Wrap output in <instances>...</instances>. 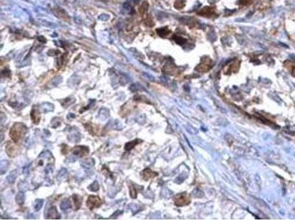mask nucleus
Listing matches in <instances>:
<instances>
[{"mask_svg":"<svg viewBox=\"0 0 295 221\" xmlns=\"http://www.w3.org/2000/svg\"><path fill=\"white\" fill-rule=\"evenodd\" d=\"M27 131V127L22 123H15L10 130V136L14 142H18L25 136Z\"/></svg>","mask_w":295,"mask_h":221,"instance_id":"nucleus-1","label":"nucleus"},{"mask_svg":"<svg viewBox=\"0 0 295 221\" xmlns=\"http://www.w3.org/2000/svg\"><path fill=\"white\" fill-rule=\"evenodd\" d=\"M5 150L10 157H16L20 153V148L16 145V142H8L6 145Z\"/></svg>","mask_w":295,"mask_h":221,"instance_id":"nucleus-2","label":"nucleus"},{"mask_svg":"<svg viewBox=\"0 0 295 221\" xmlns=\"http://www.w3.org/2000/svg\"><path fill=\"white\" fill-rule=\"evenodd\" d=\"M102 204V201L99 197L91 195L88 198L87 201V205L90 209H93L94 208H97Z\"/></svg>","mask_w":295,"mask_h":221,"instance_id":"nucleus-3","label":"nucleus"},{"mask_svg":"<svg viewBox=\"0 0 295 221\" xmlns=\"http://www.w3.org/2000/svg\"><path fill=\"white\" fill-rule=\"evenodd\" d=\"M69 204H70L71 207H72L74 209H79L81 204H82V198L78 195H73L70 198Z\"/></svg>","mask_w":295,"mask_h":221,"instance_id":"nucleus-4","label":"nucleus"},{"mask_svg":"<svg viewBox=\"0 0 295 221\" xmlns=\"http://www.w3.org/2000/svg\"><path fill=\"white\" fill-rule=\"evenodd\" d=\"M89 152V150L87 147L85 146H78L75 147L72 150V153L73 155H76L78 157H83L87 155Z\"/></svg>","mask_w":295,"mask_h":221,"instance_id":"nucleus-5","label":"nucleus"},{"mask_svg":"<svg viewBox=\"0 0 295 221\" xmlns=\"http://www.w3.org/2000/svg\"><path fill=\"white\" fill-rule=\"evenodd\" d=\"M30 117L32 122L35 125H38L41 120V113L38 109L33 108L30 112Z\"/></svg>","mask_w":295,"mask_h":221,"instance_id":"nucleus-6","label":"nucleus"},{"mask_svg":"<svg viewBox=\"0 0 295 221\" xmlns=\"http://www.w3.org/2000/svg\"><path fill=\"white\" fill-rule=\"evenodd\" d=\"M47 217L48 219H59L60 218V215L58 214L57 211V209L56 207H52L49 209L47 213Z\"/></svg>","mask_w":295,"mask_h":221,"instance_id":"nucleus-7","label":"nucleus"},{"mask_svg":"<svg viewBox=\"0 0 295 221\" xmlns=\"http://www.w3.org/2000/svg\"><path fill=\"white\" fill-rule=\"evenodd\" d=\"M85 127H87V130L88 131L90 132V133L93 135H97L100 133V128H98L97 125H92V124H87L86 125Z\"/></svg>","mask_w":295,"mask_h":221,"instance_id":"nucleus-8","label":"nucleus"},{"mask_svg":"<svg viewBox=\"0 0 295 221\" xmlns=\"http://www.w3.org/2000/svg\"><path fill=\"white\" fill-rule=\"evenodd\" d=\"M140 140H139V139H135V140L131 141V142H127V143L126 144V145H125L126 150H127V151L131 150L133 149V148H134V147L136 146V145H138V144L140 143Z\"/></svg>","mask_w":295,"mask_h":221,"instance_id":"nucleus-9","label":"nucleus"},{"mask_svg":"<svg viewBox=\"0 0 295 221\" xmlns=\"http://www.w3.org/2000/svg\"><path fill=\"white\" fill-rule=\"evenodd\" d=\"M142 174H143V178H144L146 180H148L150 178H152L153 176H154V175H157L156 173H153L151 170H150L149 169H146V170H143V172Z\"/></svg>","mask_w":295,"mask_h":221,"instance_id":"nucleus-10","label":"nucleus"},{"mask_svg":"<svg viewBox=\"0 0 295 221\" xmlns=\"http://www.w3.org/2000/svg\"><path fill=\"white\" fill-rule=\"evenodd\" d=\"M94 164V161L92 160V158H87V159L84 160L82 161V164L84 167H90L92 166H93V164Z\"/></svg>","mask_w":295,"mask_h":221,"instance_id":"nucleus-11","label":"nucleus"},{"mask_svg":"<svg viewBox=\"0 0 295 221\" xmlns=\"http://www.w3.org/2000/svg\"><path fill=\"white\" fill-rule=\"evenodd\" d=\"M16 202L19 204V205H22L25 202V195L23 192H19L16 196Z\"/></svg>","mask_w":295,"mask_h":221,"instance_id":"nucleus-12","label":"nucleus"},{"mask_svg":"<svg viewBox=\"0 0 295 221\" xmlns=\"http://www.w3.org/2000/svg\"><path fill=\"white\" fill-rule=\"evenodd\" d=\"M129 192H130V195L132 198H135L137 197V189L136 188L135 185H131L130 186V189H129Z\"/></svg>","mask_w":295,"mask_h":221,"instance_id":"nucleus-13","label":"nucleus"},{"mask_svg":"<svg viewBox=\"0 0 295 221\" xmlns=\"http://www.w3.org/2000/svg\"><path fill=\"white\" fill-rule=\"evenodd\" d=\"M43 203H44L43 200L38 199V200H36V201H35V211H39V210L41 209V207H42V206H43Z\"/></svg>","mask_w":295,"mask_h":221,"instance_id":"nucleus-14","label":"nucleus"},{"mask_svg":"<svg viewBox=\"0 0 295 221\" xmlns=\"http://www.w3.org/2000/svg\"><path fill=\"white\" fill-rule=\"evenodd\" d=\"M89 190L92 191V192H97L99 189V184L97 181H94L89 186Z\"/></svg>","mask_w":295,"mask_h":221,"instance_id":"nucleus-15","label":"nucleus"},{"mask_svg":"<svg viewBox=\"0 0 295 221\" xmlns=\"http://www.w3.org/2000/svg\"><path fill=\"white\" fill-rule=\"evenodd\" d=\"M69 207H71L69 201V202H68V201H63V202L61 203V209L63 211H65V210H66L68 208H69Z\"/></svg>","mask_w":295,"mask_h":221,"instance_id":"nucleus-16","label":"nucleus"},{"mask_svg":"<svg viewBox=\"0 0 295 221\" xmlns=\"http://www.w3.org/2000/svg\"><path fill=\"white\" fill-rule=\"evenodd\" d=\"M157 32H158L160 35H162V36H164V35H167V30L166 28H163V29H159L158 30H157Z\"/></svg>","mask_w":295,"mask_h":221,"instance_id":"nucleus-17","label":"nucleus"}]
</instances>
